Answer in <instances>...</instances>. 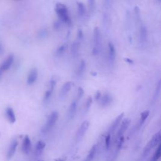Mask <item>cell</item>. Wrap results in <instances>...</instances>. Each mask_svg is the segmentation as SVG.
Instances as JSON below:
<instances>
[{"instance_id": "cell-1", "label": "cell", "mask_w": 161, "mask_h": 161, "mask_svg": "<svg viewBox=\"0 0 161 161\" xmlns=\"http://www.w3.org/2000/svg\"><path fill=\"white\" fill-rule=\"evenodd\" d=\"M55 11L57 17L62 22L65 24L70 25L71 23V20L69 16V13L68 8L63 3H57L56 5Z\"/></svg>"}, {"instance_id": "cell-2", "label": "cell", "mask_w": 161, "mask_h": 161, "mask_svg": "<svg viewBox=\"0 0 161 161\" xmlns=\"http://www.w3.org/2000/svg\"><path fill=\"white\" fill-rule=\"evenodd\" d=\"M102 47V34L99 29L96 26L93 32V54L96 56L100 52Z\"/></svg>"}, {"instance_id": "cell-3", "label": "cell", "mask_w": 161, "mask_h": 161, "mask_svg": "<svg viewBox=\"0 0 161 161\" xmlns=\"http://www.w3.org/2000/svg\"><path fill=\"white\" fill-rule=\"evenodd\" d=\"M59 118V113L56 111H53L49 115L47 121L44 125L42 129V132L43 133H48L53 128L58 120Z\"/></svg>"}, {"instance_id": "cell-4", "label": "cell", "mask_w": 161, "mask_h": 161, "mask_svg": "<svg viewBox=\"0 0 161 161\" xmlns=\"http://www.w3.org/2000/svg\"><path fill=\"white\" fill-rule=\"evenodd\" d=\"M160 139H161V134H160V132H159L153 136L152 139L149 141L148 144H147L146 147H145L144 151V156H147V155H148L150 151L160 143Z\"/></svg>"}, {"instance_id": "cell-5", "label": "cell", "mask_w": 161, "mask_h": 161, "mask_svg": "<svg viewBox=\"0 0 161 161\" xmlns=\"http://www.w3.org/2000/svg\"><path fill=\"white\" fill-rule=\"evenodd\" d=\"M89 126H90V122L86 120L83 122V123L80 126L76 133V140L77 141L80 140L83 138L85 133H86L87 130H88L89 128Z\"/></svg>"}, {"instance_id": "cell-6", "label": "cell", "mask_w": 161, "mask_h": 161, "mask_svg": "<svg viewBox=\"0 0 161 161\" xmlns=\"http://www.w3.org/2000/svg\"><path fill=\"white\" fill-rule=\"evenodd\" d=\"M13 60H14V56H13V55L12 54L10 55L7 58H6V59L5 60V61L1 64V65H0V70L3 72L5 71H8L12 65Z\"/></svg>"}, {"instance_id": "cell-7", "label": "cell", "mask_w": 161, "mask_h": 161, "mask_svg": "<svg viewBox=\"0 0 161 161\" xmlns=\"http://www.w3.org/2000/svg\"><path fill=\"white\" fill-rule=\"evenodd\" d=\"M18 145V142L17 140H13L11 142L8 150L7 152V155H6V157H7L8 159H10L14 156L15 152L17 150Z\"/></svg>"}, {"instance_id": "cell-8", "label": "cell", "mask_w": 161, "mask_h": 161, "mask_svg": "<svg viewBox=\"0 0 161 161\" xmlns=\"http://www.w3.org/2000/svg\"><path fill=\"white\" fill-rule=\"evenodd\" d=\"M130 122H131V120L129 118H126L123 121L118 132V135H117L118 138H119L120 137L123 136L124 133L126 132L127 129L129 128Z\"/></svg>"}, {"instance_id": "cell-9", "label": "cell", "mask_w": 161, "mask_h": 161, "mask_svg": "<svg viewBox=\"0 0 161 161\" xmlns=\"http://www.w3.org/2000/svg\"><path fill=\"white\" fill-rule=\"evenodd\" d=\"M38 77V71L36 68H33L29 72V76L27 77V84L29 85H32L34 84Z\"/></svg>"}, {"instance_id": "cell-10", "label": "cell", "mask_w": 161, "mask_h": 161, "mask_svg": "<svg viewBox=\"0 0 161 161\" xmlns=\"http://www.w3.org/2000/svg\"><path fill=\"white\" fill-rule=\"evenodd\" d=\"M108 59L110 64H113L115 62V57H116V51L115 46H114L113 44L111 42H109L108 45Z\"/></svg>"}, {"instance_id": "cell-11", "label": "cell", "mask_w": 161, "mask_h": 161, "mask_svg": "<svg viewBox=\"0 0 161 161\" xmlns=\"http://www.w3.org/2000/svg\"><path fill=\"white\" fill-rule=\"evenodd\" d=\"M56 85V81L55 80L52 79L50 81V88L45 93V95L44 97V102H46L49 101L52 95V93L54 90L55 86Z\"/></svg>"}, {"instance_id": "cell-12", "label": "cell", "mask_w": 161, "mask_h": 161, "mask_svg": "<svg viewBox=\"0 0 161 161\" xmlns=\"http://www.w3.org/2000/svg\"><path fill=\"white\" fill-rule=\"evenodd\" d=\"M5 114L6 118L8 119L10 123H14L16 122V116L14 110L11 107H8V108H6Z\"/></svg>"}, {"instance_id": "cell-13", "label": "cell", "mask_w": 161, "mask_h": 161, "mask_svg": "<svg viewBox=\"0 0 161 161\" xmlns=\"http://www.w3.org/2000/svg\"><path fill=\"white\" fill-rule=\"evenodd\" d=\"M31 149V140L29 135H25L22 144V150L24 153L28 154Z\"/></svg>"}, {"instance_id": "cell-14", "label": "cell", "mask_w": 161, "mask_h": 161, "mask_svg": "<svg viewBox=\"0 0 161 161\" xmlns=\"http://www.w3.org/2000/svg\"><path fill=\"white\" fill-rule=\"evenodd\" d=\"M112 102V98L110 94L105 93L102 98H100V106L102 107H106L110 105Z\"/></svg>"}, {"instance_id": "cell-15", "label": "cell", "mask_w": 161, "mask_h": 161, "mask_svg": "<svg viewBox=\"0 0 161 161\" xmlns=\"http://www.w3.org/2000/svg\"><path fill=\"white\" fill-rule=\"evenodd\" d=\"M71 89V82H67L64 84L62 86L61 90L60 91V94H59V96L61 98H64L68 93L70 91Z\"/></svg>"}, {"instance_id": "cell-16", "label": "cell", "mask_w": 161, "mask_h": 161, "mask_svg": "<svg viewBox=\"0 0 161 161\" xmlns=\"http://www.w3.org/2000/svg\"><path fill=\"white\" fill-rule=\"evenodd\" d=\"M147 30L145 25H142L140 29V40L142 44H145L147 40Z\"/></svg>"}, {"instance_id": "cell-17", "label": "cell", "mask_w": 161, "mask_h": 161, "mask_svg": "<svg viewBox=\"0 0 161 161\" xmlns=\"http://www.w3.org/2000/svg\"><path fill=\"white\" fill-rule=\"evenodd\" d=\"M123 116H124V113H122L120 114V115H119L116 118V119L113 122V123H112V125H111V126L110 127V133L113 132L114 131H115L117 129V127L120 125V123L121 122V121H122Z\"/></svg>"}, {"instance_id": "cell-18", "label": "cell", "mask_w": 161, "mask_h": 161, "mask_svg": "<svg viewBox=\"0 0 161 161\" xmlns=\"http://www.w3.org/2000/svg\"><path fill=\"white\" fill-rule=\"evenodd\" d=\"M76 111H77V102L76 101H74V102H73L70 105L69 109L68 111V118L70 120H72L74 118L76 114Z\"/></svg>"}, {"instance_id": "cell-19", "label": "cell", "mask_w": 161, "mask_h": 161, "mask_svg": "<svg viewBox=\"0 0 161 161\" xmlns=\"http://www.w3.org/2000/svg\"><path fill=\"white\" fill-rule=\"evenodd\" d=\"M86 64L85 61L84 60H81V62H80L79 65V67L76 72V74L77 76L80 77L83 74L86 70Z\"/></svg>"}, {"instance_id": "cell-20", "label": "cell", "mask_w": 161, "mask_h": 161, "mask_svg": "<svg viewBox=\"0 0 161 161\" xmlns=\"http://www.w3.org/2000/svg\"><path fill=\"white\" fill-rule=\"evenodd\" d=\"M45 144L42 142V141H38V142L37 143L36 146H35V153L36 154H38V155H40L41 154L43 150L45 147Z\"/></svg>"}, {"instance_id": "cell-21", "label": "cell", "mask_w": 161, "mask_h": 161, "mask_svg": "<svg viewBox=\"0 0 161 161\" xmlns=\"http://www.w3.org/2000/svg\"><path fill=\"white\" fill-rule=\"evenodd\" d=\"M77 13L79 17H83L86 13V8L82 2H77Z\"/></svg>"}, {"instance_id": "cell-22", "label": "cell", "mask_w": 161, "mask_h": 161, "mask_svg": "<svg viewBox=\"0 0 161 161\" xmlns=\"http://www.w3.org/2000/svg\"><path fill=\"white\" fill-rule=\"evenodd\" d=\"M68 49V44H64L59 46L56 51V55L57 56H61Z\"/></svg>"}, {"instance_id": "cell-23", "label": "cell", "mask_w": 161, "mask_h": 161, "mask_svg": "<svg viewBox=\"0 0 161 161\" xmlns=\"http://www.w3.org/2000/svg\"><path fill=\"white\" fill-rule=\"evenodd\" d=\"M160 156H161V145L159 144L157 150H156L155 153H153V156L150 161H158V160L160 157Z\"/></svg>"}, {"instance_id": "cell-24", "label": "cell", "mask_w": 161, "mask_h": 161, "mask_svg": "<svg viewBox=\"0 0 161 161\" xmlns=\"http://www.w3.org/2000/svg\"><path fill=\"white\" fill-rule=\"evenodd\" d=\"M79 50V42H74L71 46V53L73 56H76Z\"/></svg>"}, {"instance_id": "cell-25", "label": "cell", "mask_w": 161, "mask_h": 161, "mask_svg": "<svg viewBox=\"0 0 161 161\" xmlns=\"http://www.w3.org/2000/svg\"><path fill=\"white\" fill-rule=\"evenodd\" d=\"M149 113H150V111L149 110L144 111L142 113H141L140 121L141 125H142L145 122V121L147 120V118H148V117L149 115Z\"/></svg>"}, {"instance_id": "cell-26", "label": "cell", "mask_w": 161, "mask_h": 161, "mask_svg": "<svg viewBox=\"0 0 161 161\" xmlns=\"http://www.w3.org/2000/svg\"><path fill=\"white\" fill-rule=\"evenodd\" d=\"M92 102H93V99L91 96H89L88 98L87 99V101L85 104V111L86 112H88L90 110L91 105H92Z\"/></svg>"}, {"instance_id": "cell-27", "label": "cell", "mask_w": 161, "mask_h": 161, "mask_svg": "<svg viewBox=\"0 0 161 161\" xmlns=\"http://www.w3.org/2000/svg\"><path fill=\"white\" fill-rule=\"evenodd\" d=\"M110 141H111V135L110 133H108L107 136L105 137V147L107 150H108L110 148Z\"/></svg>"}, {"instance_id": "cell-28", "label": "cell", "mask_w": 161, "mask_h": 161, "mask_svg": "<svg viewBox=\"0 0 161 161\" xmlns=\"http://www.w3.org/2000/svg\"><path fill=\"white\" fill-rule=\"evenodd\" d=\"M160 80H159L158 84H157V88H156V93L155 94H154V96H153V99H156L158 98L159 94H160V88H161V85H160Z\"/></svg>"}, {"instance_id": "cell-29", "label": "cell", "mask_w": 161, "mask_h": 161, "mask_svg": "<svg viewBox=\"0 0 161 161\" xmlns=\"http://www.w3.org/2000/svg\"><path fill=\"white\" fill-rule=\"evenodd\" d=\"M89 8L90 10H93L95 6V0H88Z\"/></svg>"}, {"instance_id": "cell-30", "label": "cell", "mask_w": 161, "mask_h": 161, "mask_svg": "<svg viewBox=\"0 0 161 161\" xmlns=\"http://www.w3.org/2000/svg\"><path fill=\"white\" fill-rule=\"evenodd\" d=\"M84 90L82 88L79 87V89H78V91H77V99H79L83 97V96L84 95Z\"/></svg>"}, {"instance_id": "cell-31", "label": "cell", "mask_w": 161, "mask_h": 161, "mask_svg": "<svg viewBox=\"0 0 161 161\" xmlns=\"http://www.w3.org/2000/svg\"><path fill=\"white\" fill-rule=\"evenodd\" d=\"M123 142H124V137H123V136L120 137L118 138V145H117V148L118 149H121V147H122Z\"/></svg>"}, {"instance_id": "cell-32", "label": "cell", "mask_w": 161, "mask_h": 161, "mask_svg": "<svg viewBox=\"0 0 161 161\" xmlns=\"http://www.w3.org/2000/svg\"><path fill=\"white\" fill-rule=\"evenodd\" d=\"M83 32L81 29H79L77 31V39L78 40H81L83 38Z\"/></svg>"}, {"instance_id": "cell-33", "label": "cell", "mask_w": 161, "mask_h": 161, "mask_svg": "<svg viewBox=\"0 0 161 161\" xmlns=\"http://www.w3.org/2000/svg\"><path fill=\"white\" fill-rule=\"evenodd\" d=\"M135 15L137 17V18L138 20H139L140 17V11L139 8L137 6L135 7Z\"/></svg>"}, {"instance_id": "cell-34", "label": "cell", "mask_w": 161, "mask_h": 161, "mask_svg": "<svg viewBox=\"0 0 161 161\" xmlns=\"http://www.w3.org/2000/svg\"><path fill=\"white\" fill-rule=\"evenodd\" d=\"M101 97H102V94H101V92L99 91H97L96 93V95H95V100L96 101H98L100 99Z\"/></svg>"}, {"instance_id": "cell-35", "label": "cell", "mask_w": 161, "mask_h": 161, "mask_svg": "<svg viewBox=\"0 0 161 161\" xmlns=\"http://www.w3.org/2000/svg\"><path fill=\"white\" fill-rule=\"evenodd\" d=\"M53 26H54V29L57 30L59 29L60 27V23L59 22H56L54 23V25H53Z\"/></svg>"}, {"instance_id": "cell-36", "label": "cell", "mask_w": 161, "mask_h": 161, "mask_svg": "<svg viewBox=\"0 0 161 161\" xmlns=\"http://www.w3.org/2000/svg\"><path fill=\"white\" fill-rule=\"evenodd\" d=\"M125 62H126L127 63H129V64H133V60H132V59H129V58H126V59H125Z\"/></svg>"}, {"instance_id": "cell-37", "label": "cell", "mask_w": 161, "mask_h": 161, "mask_svg": "<svg viewBox=\"0 0 161 161\" xmlns=\"http://www.w3.org/2000/svg\"><path fill=\"white\" fill-rule=\"evenodd\" d=\"M3 53V47L2 44L0 43V56H1Z\"/></svg>"}, {"instance_id": "cell-38", "label": "cell", "mask_w": 161, "mask_h": 161, "mask_svg": "<svg viewBox=\"0 0 161 161\" xmlns=\"http://www.w3.org/2000/svg\"><path fill=\"white\" fill-rule=\"evenodd\" d=\"M55 161H63V160L61 159H56V160H55Z\"/></svg>"}, {"instance_id": "cell-39", "label": "cell", "mask_w": 161, "mask_h": 161, "mask_svg": "<svg viewBox=\"0 0 161 161\" xmlns=\"http://www.w3.org/2000/svg\"><path fill=\"white\" fill-rule=\"evenodd\" d=\"M158 1H159V2H160V1H161V0H158Z\"/></svg>"}]
</instances>
